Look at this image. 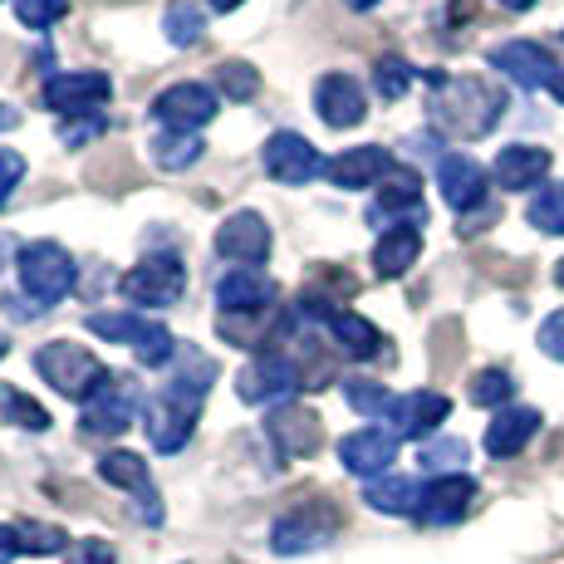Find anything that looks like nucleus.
I'll use <instances>...</instances> for the list:
<instances>
[{
    "label": "nucleus",
    "instance_id": "obj_1",
    "mask_svg": "<svg viewBox=\"0 0 564 564\" xmlns=\"http://www.w3.org/2000/svg\"><path fill=\"white\" fill-rule=\"evenodd\" d=\"M437 99H432V123L452 138H486L506 113V94L491 89L486 79H447L427 74Z\"/></svg>",
    "mask_w": 564,
    "mask_h": 564
},
{
    "label": "nucleus",
    "instance_id": "obj_2",
    "mask_svg": "<svg viewBox=\"0 0 564 564\" xmlns=\"http://www.w3.org/2000/svg\"><path fill=\"white\" fill-rule=\"evenodd\" d=\"M35 368H40V378H45L54 393L74 398V403H89L108 378H113L89 349H79V344H69V339L45 344V349L35 354Z\"/></svg>",
    "mask_w": 564,
    "mask_h": 564
},
{
    "label": "nucleus",
    "instance_id": "obj_3",
    "mask_svg": "<svg viewBox=\"0 0 564 564\" xmlns=\"http://www.w3.org/2000/svg\"><path fill=\"white\" fill-rule=\"evenodd\" d=\"M197 412H202V398L187 393V388H158L153 398L143 403V427H148V442L158 452H182L197 432Z\"/></svg>",
    "mask_w": 564,
    "mask_h": 564
},
{
    "label": "nucleus",
    "instance_id": "obj_4",
    "mask_svg": "<svg viewBox=\"0 0 564 564\" xmlns=\"http://www.w3.org/2000/svg\"><path fill=\"white\" fill-rule=\"evenodd\" d=\"M20 285H25V295L35 300L40 310L59 305L74 290V256L64 251L59 241H30L25 251H20Z\"/></svg>",
    "mask_w": 564,
    "mask_h": 564
},
{
    "label": "nucleus",
    "instance_id": "obj_5",
    "mask_svg": "<svg viewBox=\"0 0 564 564\" xmlns=\"http://www.w3.org/2000/svg\"><path fill=\"white\" fill-rule=\"evenodd\" d=\"M89 334H99V339H108V344H133V354L148 368H162V364L177 359V339H172V329L143 319V314H89Z\"/></svg>",
    "mask_w": 564,
    "mask_h": 564
},
{
    "label": "nucleus",
    "instance_id": "obj_6",
    "mask_svg": "<svg viewBox=\"0 0 564 564\" xmlns=\"http://www.w3.org/2000/svg\"><path fill=\"white\" fill-rule=\"evenodd\" d=\"M187 295V265L172 251L148 256L143 265H133L123 275V300L128 305H148V310H172Z\"/></svg>",
    "mask_w": 564,
    "mask_h": 564
},
{
    "label": "nucleus",
    "instance_id": "obj_7",
    "mask_svg": "<svg viewBox=\"0 0 564 564\" xmlns=\"http://www.w3.org/2000/svg\"><path fill=\"white\" fill-rule=\"evenodd\" d=\"M339 535V516L329 506H295L270 525V550L275 555H314Z\"/></svg>",
    "mask_w": 564,
    "mask_h": 564
},
{
    "label": "nucleus",
    "instance_id": "obj_8",
    "mask_svg": "<svg viewBox=\"0 0 564 564\" xmlns=\"http://www.w3.org/2000/svg\"><path fill=\"white\" fill-rule=\"evenodd\" d=\"M260 162H265V172L280 182V187H305V182H314L319 172H329V162L319 158V148H314L305 133L265 138V153H260Z\"/></svg>",
    "mask_w": 564,
    "mask_h": 564
},
{
    "label": "nucleus",
    "instance_id": "obj_9",
    "mask_svg": "<svg viewBox=\"0 0 564 564\" xmlns=\"http://www.w3.org/2000/svg\"><path fill=\"white\" fill-rule=\"evenodd\" d=\"M133 412H138V388L128 383L123 373H113L99 393L84 403L79 427L89 432V437H118V432L133 427Z\"/></svg>",
    "mask_w": 564,
    "mask_h": 564
},
{
    "label": "nucleus",
    "instance_id": "obj_10",
    "mask_svg": "<svg viewBox=\"0 0 564 564\" xmlns=\"http://www.w3.org/2000/svg\"><path fill=\"white\" fill-rule=\"evenodd\" d=\"M216 108H221V99L206 84H172L153 99V118L167 133H197L216 118Z\"/></svg>",
    "mask_w": 564,
    "mask_h": 564
},
{
    "label": "nucleus",
    "instance_id": "obj_11",
    "mask_svg": "<svg viewBox=\"0 0 564 564\" xmlns=\"http://www.w3.org/2000/svg\"><path fill=\"white\" fill-rule=\"evenodd\" d=\"M108 94H113V84L99 69H69V74H54L45 84V104L54 113H69V118H99Z\"/></svg>",
    "mask_w": 564,
    "mask_h": 564
},
{
    "label": "nucleus",
    "instance_id": "obj_12",
    "mask_svg": "<svg viewBox=\"0 0 564 564\" xmlns=\"http://www.w3.org/2000/svg\"><path fill=\"white\" fill-rule=\"evenodd\" d=\"M300 388V368L285 359V354H265V359L246 364L241 373H236V393H241V403H285L290 393Z\"/></svg>",
    "mask_w": 564,
    "mask_h": 564
},
{
    "label": "nucleus",
    "instance_id": "obj_13",
    "mask_svg": "<svg viewBox=\"0 0 564 564\" xmlns=\"http://www.w3.org/2000/svg\"><path fill=\"white\" fill-rule=\"evenodd\" d=\"M491 64L511 84H520V89H550V79L560 74L555 54L545 45H535V40H506V45L491 50Z\"/></svg>",
    "mask_w": 564,
    "mask_h": 564
},
{
    "label": "nucleus",
    "instance_id": "obj_14",
    "mask_svg": "<svg viewBox=\"0 0 564 564\" xmlns=\"http://www.w3.org/2000/svg\"><path fill=\"white\" fill-rule=\"evenodd\" d=\"M339 462L349 476H364V481H378L388 476V466L398 462V432L383 427H359L339 442Z\"/></svg>",
    "mask_w": 564,
    "mask_h": 564
},
{
    "label": "nucleus",
    "instance_id": "obj_15",
    "mask_svg": "<svg viewBox=\"0 0 564 564\" xmlns=\"http://www.w3.org/2000/svg\"><path fill=\"white\" fill-rule=\"evenodd\" d=\"M270 246H275V236H270L265 216H256V212L226 216L221 231H216V251H221L226 260H236L241 270H256L260 260L270 256Z\"/></svg>",
    "mask_w": 564,
    "mask_h": 564
},
{
    "label": "nucleus",
    "instance_id": "obj_16",
    "mask_svg": "<svg viewBox=\"0 0 564 564\" xmlns=\"http://www.w3.org/2000/svg\"><path fill=\"white\" fill-rule=\"evenodd\" d=\"M216 305L226 319H256L275 305V280L260 275V270H231V275L216 280Z\"/></svg>",
    "mask_w": 564,
    "mask_h": 564
},
{
    "label": "nucleus",
    "instance_id": "obj_17",
    "mask_svg": "<svg viewBox=\"0 0 564 564\" xmlns=\"http://www.w3.org/2000/svg\"><path fill=\"white\" fill-rule=\"evenodd\" d=\"M476 501V481L466 471L457 476H432L422 486V501H417V520L422 525H457V520L471 511Z\"/></svg>",
    "mask_w": 564,
    "mask_h": 564
},
{
    "label": "nucleus",
    "instance_id": "obj_18",
    "mask_svg": "<svg viewBox=\"0 0 564 564\" xmlns=\"http://www.w3.org/2000/svg\"><path fill=\"white\" fill-rule=\"evenodd\" d=\"M314 108H319V118L329 128H359L368 118L364 89H359V79H349V74H324V79L314 84Z\"/></svg>",
    "mask_w": 564,
    "mask_h": 564
},
{
    "label": "nucleus",
    "instance_id": "obj_19",
    "mask_svg": "<svg viewBox=\"0 0 564 564\" xmlns=\"http://www.w3.org/2000/svg\"><path fill=\"white\" fill-rule=\"evenodd\" d=\"M368 221H373V226H383V221H393V226L422 221V182H417V172H408V167L388 172L378 202L368 206Z\"/></svg>",
    "mask_w": 564,
    "mask_h": 564
},
{
    "label": "nucleus",
    "instance_id": "obj_20",
    "mask_svg": "<svg viewBox=\"0 0 564 564\" xmlns=\"http://www.w3.org/2000/svg\"><path fill=\"white\" fill-rule=\"evenodd\" d=\"M437 187H442V202H447L452 212H471V206L486 202V172L476 158L447 153L437 162Z\"/></svg>",
    "mask_w": 564,
    "mask_h": 564
},
{
    "label": "nucleus",
    "instance_id": "obj_21",
    "mask_svg": "<svg viewBox=\"0 0 564 564\" xmlns=\"http://www.w3.org/2000/svg\"><path fill=\"white\" fill-rule=\"evenodd\" d=\"M452 403L442 393H432V388H422V393H403L393 398V412H388V422H393L398 437H432V432L447 422Z\"/></svg>",
    "mask_w": 564,
    "mask_h": 564
},
{
    "label": "nucleus",
    "instance_id": "obj_22",
    "mask_svg": "<svg viewBox=\"0 0 564 564\" xmlns=\"http://www.w3.org/2000/svg\"><path fill=\"white\" fill-rule=\"evenodd\" d=\"M265 437L275 442V452L285 462H295V457H310L314 447H319V417L305 408H275L265 417Z\"/></svg>",
    "mask_w": 564,
    "mask_h": 564
},
{
    "label": "nucleus",
    "instance_id": "obj_23",
    "mask_svg": "<svg viewBox=\"0 0 564 564\" xmlns=\"http://www.w3.org/2000/svg\"><path fill=\"white\" fill-rule=\"evenodd\" d=\"M388 172H393V153H388V148H378V143H368V148H349V153H339V158L329 162L334 187H344V192L373 187V182H383Z\"/></svg>",
    "mask_w": 564,
    "mask_h": 564
},
{
    "label": "nucleus",
    "instance_id": "obj_24",
    "mask_svg": "<svg viewBox=\"0 0 564 564\" xmlns=\"http://www.w3.org/2000/svg\"><path fill=\"white\" fill-rule=\"evenodd\" d=\"M417 256H422V221L383 226V236H378V246H373V270L383 280H398L417 265Z\"/></svg>",
    "mask_w": 564,
    "mask_h": 564
},
{
    "label": "nucleus",
    "instance_id": "obj_25",
    "mask_svg": "<svg viewBox=\"0 0 564 564\" xmlns=\"http://www.w3.org/2000/svg\"><path fill=\"white\" fill-rule=\"evenodd\" d=\"M550 172V153L545 148H530V143H511L501 148V158H496V182H501L506 192H530L540 187Z\"/></svg>",
    "mask_w": 564,
    "mask_h": 564
},
{
    "label": "nucleus",
    "instance_id": "obj_26",
    "mask_svg": "<svg viewBox=\"0 0 564 564\" xmlns=\"http://www.w3.org/2000/svg\"><path fill=\"white\" fill-rule=\"evenodd\" d=\"M540 432V412L535 408H501L496 422L486 427V452L491 457H516L530 447V437Z\"/></svg>",
    "mask_w": 564,
    "mask_h": 564
},
{
    "label": "nucleus",
    "instance_id": "obj_27",
    "mask_svg": "<svg viewBox=\"0 0 564 564\" xmlns=\"http://www.w3.org/2000/svg\"><path fill=\"white\" fill-rule=\"evenodd\" d=\"M324 324H329V334H334V344H339V354H349V359H378V354H383V334H378L373 324L364 319V314L334 310Z\"/></svg>",
    "mask_w": 564,
    "mask_h": 564
},
{
    "label": "nucleus",
    "instance_id": "obj_28",
    "mask_svg": "<svg viewBox=\"0 0 564 564\" xmlns=\"http://www.w3.org/2000/svg\"><path fill=\"white\" fill-rule=\"evenodd\" d=\"M364 501L373 506L378 516H417V501H422V486L412 476H378V481L364 486Z\"/></svg>",
    "mask_w": 564,
    "mask_h": 564
},
{
    "label": "nucleus",
    "instance_id": "obj_29",
    "mask_svg": "<svg viewBox=\"0 0 564 564\" xmlns=\"http://www.w3.org/2000/svg\"><path fill=\"white\" fill-rule=\"evenodd\" d=\"M99 476L118 491H133V496H148L153 491V476H148V462L138 452H104L99 457Z\"/></svg>",
    "mask_w": 564,
    "mask_h": 564
},
{
    "label": "nucleus",
    "instance_id": "obj_30",
    "mask_svg": "<svg viewBox=\"0 0 564 564\" xmlns=\"http://www.w3.org/2000/svg\"><path fill=\"white\" fill-rule=\"evenodd\" d=\"M148 148H153V162L162 172H187L192 162L202 158V138L197 133H158Z\"/></svg>",
    "mask_w": 564,
    "mask_h": 564
},
{
    "label": "nucleus",
    "instance_id": "obj_31",
    "mask_svg": "<svg viewBox=\"0 0 564 564\" xmlns=\"http://www.w3.org/2000/svg\"><path fill=\"white\" fill-rule=\"evenodd\" d=\"M162 30H167V40L177 50H192V45H202L206 20H202V10L192 6V0H172L167 15H162Z\"/></svg>",
    "mask_w": 564,
    "mask_h": 564
},
{
    "label": "nucleus",
    "instance_id": "obj_32",
    "mask_svg": "<svg viewBox=\"0 0 564 564\" xmlns=\"http://www.w3.org/2000/svg\"><path fill=\"white\" fill-rule=\"evenodd\" d=\"M0 417L6 422H15V427H25V432H50V412L35 403V398H25L20 388H0Z\"/></svg>",
    "mask_w": 564,
    "mask_h": 564
},
{
    "label": "nucleus",
    "instance_id": "obj_33",
    "mask_svg": "<svg viewBox=\"0 0 564 564\" xmlns=\"http://www.w3.org/2000/svg\"><path fill=\"white\" fill-rule=\"evenodd\" d=\"M344 398H349V408L364 412V417H388V412H393V393H388L383 383H373V378H344Z\"/></svg>",
    "mask_w": 564,
    "mask_h": 564
},
{
    "label": "nucleus",
    "instance_id": "obj_34",
    "mask_svg": "<svg viewBox=\"0 0 564 564\" xmlns=\"http://www.w3.org/2000/svg\"><path fill=\"white\" fill-rule=\"evenodd\" d=\"M530 226L545 236H564V182H555V187H545L535 202H530Z\"/></svg>",
    "mask_w": 564,
    "mask_h": 564
},
{
    "label": "nucleus",
    "instance_id": "obj_35",
    "mask_svg": "<svg viewBox=\"0 0 564 564\" xmlns=\"http://www.w3.org/2000/svg\"><path fill=\"white\" fill-rule=\"evenodd\" d=\"M516 393V378L506 368H486V373L471 378V403L476 408H506Z\"/></svg>",
    "mask_w": 564,
    "mask_h": 564
},
{
    "label": "nucleus",
    "instance_id": "obj_36",
    "mask_svg": "<svg viewBox=\"0 0 564 564\" xmlns=\"http://www.w3.org/2000/svg\"><path fill=\"white\" fill-rule=\"evenodd\" d=\"M15 535L25 555H59V550H69V535L59 525H45V520H25V525H15Z\"/></svg>",
    "mask_w": 564,
    "mask_h": 564
},
{
    "label": "nucleus",
    "instance_id": "obj_37",
    "mask_svg": "<svg viewBox=\"0 0 564 564\" xmlns=\"http://www.w3.org/2000/svg\"><path fill=\"white\" fill-rule=\"evenodd\" d=\"M408 84H412V64L408 59H398V54H383V59L373 64V89H378V99H403L408 94Z\"/></svg>",
    "mask_w": 564,
    "mask_h": 564
},
{
    "label": "nucleus",
    "instance_id": "obj_38",
    "mask_svg": "<svg viewBox=\"0 0 564 564\" xmlns=\"http://www.w3.org/2000/svg\"><path fill=\"white\" fill-rule=\"evenodd\" d=\"M216 84H221V94H226V99H236V104L256 99V89H260L256 69H251V64H241V59L221 64V69H216Z\"/></svg>",
    "mask_w": 564,
    "mask_h": 564
},
{
    "label": "nucleus",
    "instance_id": "obj_39",
    "mask_svg": "<svg viewBox=\"0 0 564 564\" xmlns=\"http://www.w3.org/2000/svg\"><path fill=\"white\" fill-rule=\"evenodd\" d=\"M422 466H427V471H437V476H457L466 466V442H457V437L427 442V447H422Z\"/></svg>",
    "mask_w": 564,
    "mask_h": 564
},
{
    "label": "nucleus",
    "instance_id": "obj_40",
    "mask_svg": "<svg viewBox=\"0 0 564 564\" xmlns=\"http://www.w3.org/2000/svg\"><path fill=\"white\" fill-rule=\"evenodd\" d=\"M15 15L30 30H50L59 15H69V0H15Z\"/></svg>",
    "mask_w": 564,
    "mask_h": 564
},
{
    "label": "nucleus",
    "instance_id": "obj_41",
    "mask_svg": "<svg viewBox=\"0 0 564 564\" xmlns=\"http://www.w3.org/2000/svg\"><path fill=\"white\" fill-rule=\"evenodd\" d=\"M64 564H118V555L104 540H79V545L64 550Z\"/></svg>",
    "mask_w": 564,
    "mask_h": 564
},
{
    "label": "nucleus",
    "instance_id": "obj_42",
    "mask_svg": "<svg viewBox=\"0 0 564 564\" xmlns=\"http://www.w3.org/2000/svg\"><path fill=\"white\" fill-rule=\"evenodd\" d=\"M20 177H25V158H20L15 148H0V206L10 202V192L20 187Z\"/></svg>",
    "mask_w": 564,
    "mask_h": 564
},
{
    "label": "nucleus",
    "instance_id": "obj_43",
    "mask_svg": "<svg viewBox=\"0 0 564 564\" xmlns=\"http://www.w3.org/2000/svg\"><path fill=\"white\" fill-rule=\"evenodd\" d=\"M540 349H545L550 359H564V310L540 324Z\"/></svg>",
    "mask_w": 564,
    "mask_h": 564
},
{
    "label": "nucleus",
    "instance_id": "obj_44",
    "mask_svg": "<svg viewBox=\"0 0 564 564\" xmlns=\"http://www.w3.org/2000/svg\"><path fill=\"white\" fill-rule=\"evenodd\" d=\"M15 555H25V550H20V535H15V525H0V564H10Z\"/></svg>",
    "mask_w": 564,
    "mask_h": 564
},
{
    "label": "nucleus",
    "instance_id": "obj_45",
    "mask_svg": "<svg viewBox=\"0 0 564 564\" xmlns=\"http://www.w3.org/2000/svg\"><path fill=\"white\" fill-rule=\"evenodd\" d=\"M206 6H212V10H221V15H226V10H241L246 0H206Z\"/></svg>",
    "mask_w": 564,
    "mask_h": 564
},
{
    "label": "nucleus",
    "instance_id": "obj_46",
    "mask_svg": "<svg viewBox=\"0 0 564 564\" xmlns=\"http://www.w3.org/2000/svg\"><path fill=\"white\" fill-rule=\"evenodd\" d=\"M550 94H555V99H560V104H564V69H560V74H555V79H550Z\"/></svg>",
    "mask_w": 564,
    "mask_h": 564
},
{
    "label": "nucleus",
    "instance_id": "obj_47",
    "mask_svg": "<svg viewBox=\"0 0 564 564\" xmlns=\"http://www.w3.org/2000/svg\"><path fill=\"white\" fill-rule=\"evenodd\" d=\"M501 6H506V10H530L535 0H501Z\"/></svg>",
    "mask_w": 564,
    "mask_h": 564
},
{
    "label": "nucleus",
    "instance_id": "obj_48",
    "mask_svg": "<svg viewBox=\"0 0 564 564\" xmlns=\"http://www.w3.org/2000/svg\"><path fill=\"white\" fill-rule=\"evenodd\" d=\"M349 6H354V10H373L378 0H349Z\"/></svg>",
    "mask_w": 564,
    "mask_h": 564
},
{
    "label": "nucleus",
    "instance_id": "obj_49",
    "mask_svg": "<svg viewBox=\"0 0 564 564\" xmlns=\"http://www.w3.org/2000/svg\"><path fill=\"white\" fill-rule=\"evenodd\" d=\"M6 256H10V241H6V236H0V265H6Z\"/></svg>",
    "mask_w": 564,
    "mask_h": 564
},
{
    "label": "nucleus",
    "instance_id": "obj_50",
    "mask_svg": "<svg viewBox=\"0 0 564 564\" xmlns=\"http://www.w3.org/2000/svg\"><path fill=\"white\" fill-rule=\"evenodd\" d=\"M6 349H10V344H6V334H0V359H6Z\"/></svg>",
    "mask_w": 564,
    "mask_h": 564
},
{
    "label": "nucleus",
    "instance_id": "obj_51",
    "mask_svg": "<svg viewBox=\"0 0 564 564\" xmlns=\"http://www.w3.org/2000/svg\"><path fill=\"white\" fill-rule=\"evenodd\" d=\"M555 280H560V285H564V260H560V270H555Z\"/></svg>",
    "mask_w": 564,
    "mask_h": 564
}]
</instances>
